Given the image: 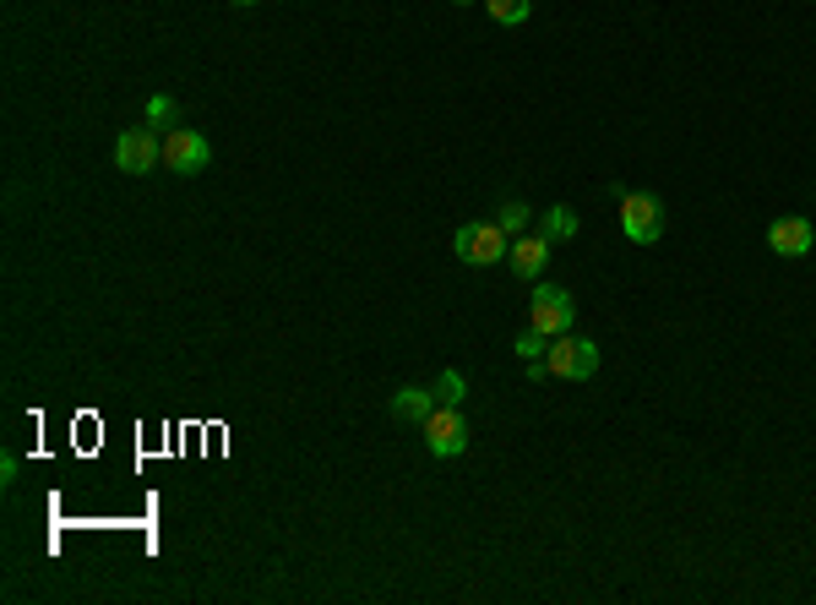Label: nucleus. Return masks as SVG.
Returning a JSON list of instances; mask_svg holds the SVG:
<instances>
[{
	"label": "nucleus",
	"mask_w": 816,
	"mask_h": 605,
	"mask_svg": "<svg viewBox=\"0 0 816 605\" xmlns=\"http://www.w3.org/2000/svg\"><path fill=\"white\" fill-rule=\"evenodd\" d=\"M545 371L561 377V382H588V377L599 371V343H593V338H577V334L550 338V349H545Z\"/></svg>",
	"instance_id": "nucleus-1"
},
{
	"label": "nucleus",
	"mask_w": 816,
	"mask_h": 605,
	"mask_svg": "<svg viewBox=\"0 0 816 605\" xmlns=\"http://www.w3.org/2000/svg\"><path fill=\"white\" fill-rule=\"evenodd\" d=\"M452 252H457L468 268H496V263H506V252H512V235H506L496 218H490V224H463L457 240H452Z\"/></svg>",
	"instance_id": "nucleus-2"
},
{
	"label": "nucleus",
	"mask_w": 816,
	"mask_h": 605,
	"mask_svg": "<svg viewBox=\"0 0 816 605\" xmlns=\"http://www.w3.org/2000/svg\"><path fill=\"white\" fill-rule=\"evenodd\" d=\"M577 322V306H571V289L561 284H534V300H528V328H539L545 338L571 334Z\"/></svg>",
	"instance_id": "nucleus-3"
},
{
	"label": "nucleus",
	"mask_w": 816,
	"mask_h": 605,
	"mask_svg": "<svg viewBox=\"0 0 816 605\" xmlns=\"http://www.w3.org/2000/svg\"><path fill=\"white\" fill-rule=\"evenodd\" d=\"M621 235L631 246H653L664 235V202L653 192H621Z\"/></svg>",
	"instance_id": "nucleus-4"
},
{
	"label": "nucleus",
	"mask_w": 816,
	"mask_h": 605,
	"mask_svg": "<svg viewBox=\"0 0 816 605\" xmlns=\"http://www.w3.org/2000/svg\"><path fill=\"white\" fill-rule=\"evenodd\" d=\"M164 164V136L153 126H131L115 136V170L121 175H153Z\"/></svg>",
	"instance_id": "nucleus-5"
},
{
	"label": "nucleus",
	"mask_w": 816,
	"mask_h": 605,
	"mask_svg": "<svg viewBox=\"0 0 816 605\" xmlns=\"http://www.w3.org/2000/svg\"><path fill=\"white\" fill-rule=\"evenodd\" d=\"M425 448H431L436 459L468 453V420H463L457 403H436V409H431V420H425Z\"/></svg>",
	"instance_id": "nucleus-6"
},
{
	"label": "nucleus",
	"mask_w": 816,
	"mask_h": 605,
	"mask_svg": "<svg viewBox=\"0 0 816 605\" xmlns=\"http://www.w3.org/2000/svg\"><path fill=\"white\" fill-rule=\"evenodd\" d=\"M207 164H213V142L202 132H186V126L164 132V170H175V175H202Z\"/></svg>",
	"instance_id": "nucleus-7"
},
{
	"label": "nucleus",
	"mask_w": 816,
	"mask_h": 605,
	"mask_svg": "<svg viewBox=\"0 0 816 605\" xmlns=\"http://www.w3.org/2000/svg\"><path fill=\"white\" fill-rule=\"evenodd\" d=\"M767 246L778 252V257H812V246H816V229H812V218H773L767 224Z\"/></svg>",
	"instance_id": "nucleus-8"
},
{
	"label": "nucleus",
	"mask_w": 816,
	"mask_h": 605,
	"mask_svg": "<svg viewBox=\"0 0 816 605\" xmlns=\"http://www.w3.org/2000/svg\"><path fill=\"white\" fill-rule=\"evenodd\" d=\"M506 263H512L517 278H539L545 263H550V240H545V235H517L512 252H506Z\"/></svg>",
	"instance_id": "nucleus-9"
},
{
	"label": "nucleus",
	"mask_w": 816,
	"mask_h": 605,
	"mask_svg": "<svg viewBox=\"0 0 816 605\" xmlns=\"http://www.w3.org/2000/svg\"><path fill=\"white\" fill-rule=\"evenodd\" d=\"M431 409H436V393H431V388H397V393H392V420H403V425H425Z\"/></svg>",
	"instance_id": "nucleus-10"
},
{
	"label": "nucleus",
	"mask_w": 816,
	"mask_h": 605,
	"mask_svg": "<svg viewBox=\"0 0 816 605\" xmlns=\"http://www.w3.org/2000/svg\"><path fill=\"white\" fill-rule=\"evenodd\" d=\"M582 229V218H577V207H566V202H556V207H545L539 213V235L556 246V240H571Z\"/></svg>",
	"instance_id": "nucleus-11"
},
{
	"label": "nucleus",
	"mask_w": 816,
	"mask_h": 605,
	"mask_svg": "<svg viewBox=\"0 0 816 605\" xmlns=\"http://www.w3.org/2000/svg\"><path fill=\"white\" fill-rule=\"evenodd\" d=\"M490 6V17L506 22V28H517V22H528V11H534V0H485Z\"/></svg>",
	"instance_id": "nucleus-12"
},
{
	"label": "nucleus",
	"mask_w": 816,
	"mask_h": 605,
	"mask_svg": "<svg viewBox=\"0 0 816 605\" xmlns=\"http://www.w3.org/2000/svg\"><path fill=\"white\" fill-rule=\"evenodd\" d=\"M431 393H436V403H463L468 382H463V371H441L436 382H431Z\"/></svg>",
	"instance_id": "nucleus-13"
},
{
	"label": "nucleus",
	"mask_w": 816,
	"mask_h": 605,
	"mask_svg": "<svg viewBox=\"0 0 816 605\" xmlns=\"http://www.w3.org/2000/svg\"><path fill=\"white\" fill-rule=\"evenodd\" d=\"M175 121H180L175 99H169V93H153V99H147V126L158 132V126H175Z\"/></svg>",
	"instance_id": "nucleus-14"
},
{
	"label": "nucleus",
	"mask_w": 816,
	"mask_h": 605,
	"mask_svg": "<svg viewBox=\"0 0 816 605\" xmlns=\"http://www.w3.org/2000/svg\"><path fill=\"white\" fill-rule=\"evenodd\" d=\"M528 218H534V213H528L523 202H506L502 213H496V224H502V229H506V235H512V240H517V235L528 229Z\"/></svg>",
	"instance_id": "nucleus-15"
},
{
	"label": "nucleus",
	"mask_w": 816,
	"mask_h": 605,
	"mask_svg": "<svg viewBox=\"0 0 816 605\" xmlns=\"http://www.w3.org/2000/svg\"><path fill=\"white\" fill-rule=\"evenodd\" d=\"M512 349H517V355H523V360H545V349H550V338L539 334V328H523V334H517V343H512Z\"/></svg>",
	"instance_id": "nucleus-16"
},
{
	"label": "nucleus",
	"mask_w": 816,
	"mask_h": 605,
	"mask_svg": "<svg viewBox=\"0 0 816 605\" xmlns=\"http://www.w3.org/2000/svg\"><path fill=\"white\" fill-rule=\"evenodd\" d=\"M0 485H17V459H11V453L0 459Z\"/></svg>",
	"instance_id": "nucleus-17"
},
{
	"label": "nucleus",
	"mask_w": 816,
	"mask_h": 605,
	"mask_svg": "<svg viewBox=\"0 0 816 605\" xmlns=\"http://www.w3.org/2000/svg\"><path fill=\"white\" fill-rule=\"evenodd\" d=\"M235 6H256V0H235Z\"/></svg>",
	"instance_id": "nucleus-18"
},
{
	"label": "nucleus",
	"mask_w": 816,
	"mask_h": 605,
	"mask_svg": "<svg viewBox=\"0 0 816 605\" xmlns=\"http://www.w3.org/2000/svg\"><path fill=\"white\" fill-rule=\"evenodd\" d=\"M457 6H468V0H457Z\"/></svg>",
	"instance_id": "nucleus-19"
}]
</instances>
